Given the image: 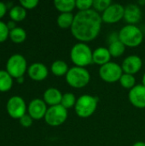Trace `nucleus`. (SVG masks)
Masks as SVG:
<instances>
[{
	"instance_id": "nucleus-1",
	"label": "nucleus",
	"mask_w": 145,
	"mask_h": 146,
	"mask_svg": "<svg viewBox=\"0 0 145 146\" xmlns=\"http://www.w3.org/2000/svg\"><path fill=\"white\" fill-rule=\"evenodd\" d=\"M102 16L93 9L79 11L74 15L71 33L80 42H89L95 39L100 33L102 27Z\"/></svg>"
},
{
	"instance_id": "nucleus-2",
	"label": "nucleus",
	"mask_w": 145,
	"mask_h": 146,
	"mask_svg": "<svg viewBox=\"0 0 145 146\" xmlns=\"http://www.w3.org/2000/svg\"><path fill=\"white\" fill-rule=\"evenodd\" d=\"M93 51L88 44L83 42L75 44L70 50V58L76 67L85 68L92 63Z\"/></svg>"
},
{
	"instance_id": "nucleus-3",
	"label": "nucleus",
	"mask_w": 145,
	"mask_h": 146,
	"mask_svg": "<svg viewBox=\"0 0 145 146\" xmlns=\"http://www.w3.org/2000/svg\"><path fill=\"white\" fill-rule=\"evenodd\" d=\"M118 38L126 47H137L140 45L144 40V33L142 30L136 25H126L123 27L119 33Z\"/></svg>"
},
{
	"instance_id": "nucleus-4",
	"label": "nucleus",
	"mask_w": 145,
	"mask_h": 146,
	"mask_svg": "<svg viewBox=\"0 0 145 146\" xmlns=\"http://www.w3.org/2000/svg\"><path fill=\"white\" fill-rule=\"evenodd\" d=\"M91 80V74L89 71L85 68L73 67L70 68L66 74L67 83L76 89L83 88L89 84Z\"/></svg>"
},
{
	"instance_id": "nucleus-5",
	"label": "nucleus",
	"mask_w": 145,
	"mask_h": 146,
	"mask_svg": "<svg viewBox=\"0 0 145 146\" xmlns=\"http://www.w3.org/2000/svg\"><path fill=\"white\" fill-rule=\"evenodd\" d=\"M97 108V98L84 94L77 98L76 104L74 106L76 115L80 118H88L91 116Z\"/></svg>"
},
{
	"instance_id": "nucleus-6",
	"label": "nucleus",
	"mask_w": 145,
	"mask_h": 146,
	"mask_svg": "<svg viewBox=\"0 0 145 146\" xmlns=\"http://www.w3.org/2000/svg\"><path fill=\"white\" fill-rule=\"evenodd\" d=\"M27 68L26 60L21 54L12 55L6 62V71L15 79L22 77Z\"/></svg>"
},
{
	"instance_id": "nucleus-7",
	"label": "nucleus",
	"mask_w": 145,
	"mask_h": 146,
	"mask_svg": "<svg viewBox=\"0 0 145 146\" xmlns=\"http://www.w3.org/2000/svg\"><path fill=\"white\" fill-rule=\"evenodd\" d=\"M68 119V110L62 104L50 106L48 108L44 116L45 122L51 127L62 125Z\"/></svg>"
},
{
	"instance_id": "nucleus-8",
	"label": "nucleus",
	"mask_w": 145,
	"mask_h": 146,
	"mask_svg": "<svg viewBox=\"0 0 145 146\" xmlns=\"http://www.w3.org/2000/svg\"><path fill=\"white\" fill-rule=\"evenodd\" d=\"M123 74L121 66L113 62H109V63L101 66L99 68V76L107 83L119 81Z\"/></svg>"
},
{
	"instance_id": "nucleus-9",
	"label": "nucleus",
	"mask_w": 145,
	"mask_h": 146,
	"mask_svg": "<svg viewBox=\"0 0 145 146\" xmlns=\"http://www.w3.org/2000/svg\"><path fill=\"white\" fill-rule=\"evenodd\" d=\"M7 112L10 117L14 119H21L26 111V104L25 100L20 96H12L9 98L6 104Z\"/></svg>"
},
{
	"instance_id": "nucleus-10",
	"label": "nucleus",
	"mask_w": 145,
	"mask_h": 146,
	"mask_svg": "<svg viewBox=\"0 0 145 146\" xmlns=\"http://www.w3.org/2000/svg\"><path fill=\"white\" fill-rule=\"evenodd\" d=\"M125 7L121 3H112L101 15L103 22L108 24H115L124 18Z\"/></svg>"
},
{
	"instance_id": "nucleus-11",
	"label": "nucleus",
	"mask_w": 145,
	"mask_h": 146,
	"mask_svg": "<svg viewBox=\"0 0 145 146\" xmlns=\"http://www.w3.org/2000/svg\"><path fill=\"white\" fill-rule=\"evenodd\" d=\"M47 110V104L44 100L40 98L32 99L29 103L27 107L28 115L33 120H40L42 118H44Z\"/></svg>"
},
{
	"instance_id": "nucleus-12",
	"label": "nucleus",
	"mask_w": 145,
	"mask_h": 146,
	"mask_svg": "<svg viewBox=\"0 0 145 146\" xmlns=\"http://www.w3.org/2000/svg\"><path fill=\"white\" fill-rule=\"evenodd\" d=\"M142 67H143V61L141 57H139L137 55H131L126 56L121 64L123 73L132 74V75L139 72Z\"/></svg>"
},
{
	"instance_id": "nucleus-13",
	"label": "nucleus",
	"mask_w": 145,
	"mask_h": 146,
	"mask_svg": "<svg viewBox=\"0 0 145 146\" xmlns=\"http://www.w3.org/2000/svg\"><path fill=\"white\" fill-rule=\"evenodd\" d=\"M128 98L130 103L136 108H145V86L143 85H137L129 91Z\"/></svg>"
},
{
	"instance_id": "nucleus-14",
	"label": "nucleus",
	"mask_w": 145,
	"mask_h": 146,
	"mask_svg": "<svg viewBox=\"0 0 145 146\" xmlns=\"http://www.w3.org/2000/svg\"><path fill=\"white\" fill-rule=\"evenodd\" d=\"M124 19L129 25H135L142 19V11L140 7L135 3H130L125 7Z\"/></svg>"
},
{
	"instance_id": "nucleus-15",
	"label": "nucleus",
	"mask_w": 145,
	"mask_h": 146,
	"mask_svg": "<svg viewBox=\"0 0 145 146\" xmlns=\"http://www.w3.org/2000/svg\"><path fill=\"white\" fill-rule=\"evenodd\" d=\"M27 74L32 80L40 81L44 80L48 76L49 71L44 64L41 62H34L28 67Z\"/></svg>"
},
{
	"instance_id": "nucleus-16",
	"label": "nucleus",
	"mask_w": 145,
	"mask_h": 146,
	"mask_svg": "<svg viewBox=\"0 0 145 146\" xmlns=\"http://www.w3.org/2000/svg\"><path fill=\"white\" fill-rule=\"evenodd\" d=\"M62 92L55 87H50L45 90L44 92V101L45 102L46 104L50 106H55L61 104L62 98Z\"/></svg>"
},
{
	"instance_id": "nucleus-17",
	"label": "nucleus",
	"mask_w": 145,
	"mask_h": 146,
	"mask_svg": "<svg viewBox=\"0 0 145 146\" xmlns=\"http://www.w3.org/2000/svg\"><path fill=\"white\" fill-rule=\"evenodd\" d=\"M111 55L108 48L98 47L93 51L92 54V62L97 65L103 66L110 62Z\"/></svg>"
},
{
	"instance_id": "nucleus-18",
	"label": "nucleus",
	"mask_w": 145,
	"mask_h": 146,
	"mask_svg": "<svg viewBox=\"0 0 145 146\" xmlns=\"http://www.w3.org/2000/svg\"><path fill=\"white\" fill-rule=\"evenodd\" d=\"M54 5L61 13H71L76 8L75 0H55Z\"/></svg>"
},
{
	"instance_id": "nucleus-19",
	"label": "nucleus",
	"mask_w": 145,
	"mask_h": 146,
	"mask_svg": "<svg viewBox=\"0 0 145 146\" xmlns=\"http://www.w3.org/2000/svg\"><path fill=\"white\" fill-rule=\"evenodd\" d=\"M50 69H51L52 74L54 75H56V76H58V77H61V76H63V75L66 76V74H68V72L69 70L67 62L62 61V60L55 61L51 64Z\"/></svg>"
},
{
	"instance_id": "nucleus-20",
	"label": "nucleus",
	"mask_w": 145,
	"mask_h": 146,
	"mask_svg": "<svg viewBox=\"0 0 145 146\" xmlns=\"http://www.w3.org/2000/svg\"><path fill=\"white\" fill-rule=\"evenodd\" d=\"M74 20V15L72 13H61L57 17V25L60 28L68 29L72 27Z\"/></svg>"
},
{
	"instance_id": "nucleus-21",
	"label": "nucleus",
	"mask_w": 145,
	"mask_h": 146,
	"mask_svg": "<svg viewBox=\"0 0 145 146\" xmlns=\"http://www.w3.org/2000/svg\"><path fill=\"white\" fill-rule=\"evenodd\" d=\"M108 49H109V50L110 52L111 56H113V57H120L124 54V52L126 50V46L118 38V39H115V40H112V42L109 44Z\"/></svg>"
},
{
	"instance_id": "nucleus-22",
	"label": "nucleus",
	"mask_w": 145,
	"mask_h": 146,
	"mask_svg": "<svg viewBox=\"0 0 145 146\" xmlns=\"http://www.w3.org/2000/svg\"><path fill=\"white\" fill-rule=\"evenodd\" d=\"M12 86L13 77L6 70H0V92H8Z\"/></svg>"
},
{
	"instance_id": "nucleus-23",
	"label": "nucleus",
	"mask_w": 145,
	"mask_h": 146,
	"mask_svg": "<svg viewBox=\"0 0 145 146\" xmlns=\"http://www.w3.org/2000/svg\"><path fill=\"white\" fill-rule=\"evenodd\" d=\"M9 15L12 21H21L26 16V10L21 5H15L9 9Z\"/></svg>"
},
{
	"instance_id": "nucleus-24",
	"label": "nucleus",
	"mask_w": 145,
	"mask_h": 146,
	"mask_svg": "<svg viewBox=\"0 0 145 146\" xmlns=\"http://www.w3.org/2000/svg\"><path fill=\"white\" fill-rule=\"evenodd\" d=\"M9 37L14 43L20 44L24 42L25 39L26 38V32L22 27H16L15 28L9 31Z\"/></svg>"
},
{
	"instance_id": "nucleus-25",
	"label": "nucleus",
	"mask_w": 145,
	"mask_h": 146,
	"mask_svg": "<svg viewBox=\"0 0 145 146\" xmlns=\"http://www.w3.org/2000/svg\"><path fill=\"white\" fill-rule=\"evenodd\" d=\"M120 84L122 87L126 88V89H129L131 90L132 88H133L136 85V79L132 74H123L122 76L120 79Z\"/></svg>"
},
{
	"instance_id": "nucleus-26",
	"label": "nucleus",
	"mask_w": 145,
	"mask_h": 146,
	"mask_svg": "<svg viewBox=\"0 0 145 146\" xmlns=\"http://www.w3.org/2000/svg\"><path fill=\"white\" fill-rule=\"evenodd\" d=\"M76 97L73 93L72 92H66L62 95V102L61 104L67 110L75 106L76 104Z\"/></svg>"
},
{
	"instance_id": "nucleus-27",
	"label": "nucleus",
	"mask_w": 145,
	"mask_h": 146,
	"mask_svg": "<svg viewBox=\"0 0 145 146\" xmlns=\"http://www.w3.org/2000/svg\"><path fill=\"white\" fill-rule=\"evenodd\" d=\"M111 4V0H93V9L97 12H103Z\"/></svg>"
},
{
	"instance_id": "nucleus-28",
	"label": "nucleus",
	"mask_w": 145,
	"mask_h": 146,
	"mask_svg": "<svg viewBox=\"0 0 145 146\" xmlns=\"http://www.w3.org/2000/svg\"><path fill=\"white\" fill-rule=\"evenodd\" d=\"M76 8L79 11H85L93 8V0H76Z\"/></svg>"
},
{
	"instance_id": "nucleus-29",
	"label": "nucleus",
	"mask_w": 145,
	"mask_h": 146,
	"mask_svg": "<svg viewBox=\"0 0 145 146\" xmlns=\"http://www.w3.org/2000/svg\"><path fill=\"white\" fill-rule=\"evenodd\" d=\"M9 35V29L7 27V24L0 21V43L4 42Z\"/></svg>"
},
{
	"instance_id": "nucleus-30",
	"label": "nucleus",
	"mask_w": 145,
	"mask_h": 146,
	"mask_svg": "<svg viewBox=\"0 0 145 146\" xmlns=\"http://www.w3.org/2000/svg\"><path fill=\"white\" fill-rule=\"evenodd\" d=\"M38 4V0H20V5H21L26 9H32L37 7Z\"/></svg>"
},
{
	"instance_id": "nucleus-31",
	"label": "nucleus",
	"mask_w": 145,
	"mask_h": 146,
	"mask_svg": "<svg viewBox=\"0 0 145 146\" xmlns=\"http://www.w3.org/2000/svg\"><path fill=\"white\" fill-rule=\"evenodd\" d=\"M20 120V123H21V125L22 126V127H31L32 126V118L28 115V114H26V115H24L21 119H19Z\"/></svg>"
},
{
	"instance_id": "nucleus-32",
	"label": "nucleus",
	"mask_w": 145,
	"mask_h": 146,
	"mask_svg": "<svg viewBox=\"0 0 145 146\" xmlns=\"http://www.w3.org/2000/svg\"><path fill=\"white\" fill-rule=\"evenodd\" d=\"M7 12V5L3 2H0V18H2Z\"/></svg>"
},
{
	"instance_id": "nucleus-33",
	"label": "nucleus",
	"mask_w": 145,
	"mask_h": 146,
	"mask_svg": "<svg viewBox=\"0 0 145 146\" xmlns=\"http://www.w3.org/2000/svg\"><path fill=\"white\" fill-rule=\"evenodd\" d=\"M6 24H7V27H8V28L9 29V31L16 27L15 21H9L8 23H6Z\"/></svg>"
},
{
	"instance_id": "nucleus-34",
	"label": "nucleus",
	"mask_w": 145,
	"mask_h": 146,
	"mask_svg": "<svg viewBox=\"0 0 145 146\" xmlns=\"http://www.w3.org/2000/svg\"><path fill=\"white\" fill-rule=\"evenodd\" d=\"M132 146H145V142H143V141H138V142L134 143Z\"/></svg>"
},
{
	"instance_id": "nucleus-35",
	"label": "nucleus",
	"mask_w": 145,
	"mask_h": 146,
	"mask_svg": "<svg viewBox=\"0 0 145 146\" xmlns=\"http://www.w3.org/2000/svg\"><path fill=\"white\" fill-rule=\"evenodd\" d=\"M16 80H17V81H18L19 83H22L23 80H24V77L22 76V77H20V78H18V79H16Z\"/></svg>"
},
{
	"instance_id": "nucleus-36",
	"label": "nucleus",
	"mask_w": 145,
	"mask_h": 146,
	"mask_svg": "<svg viewBox=\"0 0 145 146\" xmlns=\"http://www.w3.org/2000/svg\"><path fill=\"white\" fill-rule=\"evenodd\" d=\"M142 83H143L142 85L145 86V73L144 74V76H143V79H142Z\"/></svg>"
}]
</instances>
